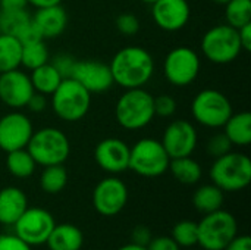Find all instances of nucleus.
<instances>
[{"mask_svg":"<svg viewBox=\"0 0 251 250\" xmlns=\"http://www.w3.org/2000/svg\"><path fill=\"white\" fill-rule=\"evenodd\" d=\"M109 68L115 84L125 90L140 88L151 80L154 74V60L144 47L128 46L113 56Z\"/></svg>","mask_w":251,"mask_h":250,"instance_id":"f257e3e1","label":"nucleus"},{"mask_svg":"<svg viewBox=\"0 0 251 250\" xmlns=\"http://www.w3.org/2000/svg\"><path fill=\"white\" fill-rule=\"evenodd\" d=\"M154 116V96L144 87L125 90L115 106L116 122L128 131L146 128Z\"/></svg>","mask_w":251,"mask_h":250,"instance_id":"f03ea898","label":"nucleus"},{"mask_svg":"<svg viewBox=\"0 0 251 250\" xmlns=\"http://www.w3.org/2000/svg\"><path fill=\"white\" fill-rule=\"evenodd\" d=\"M210 180L222 192H240L251 183L250 158L240 152H228L216 158L210 167Z\"/></svg>","mask_w":251,"mask_h":250,"instance_id":"7ed1b4c3","label":"nucleus"},{"mask_svg":"<svg viewBox=\"0 0 251 250\" xmlns=\"http://www.w3.org/2000/svg\"><path fill=\"white\" fill-rule=\"evenodd\" d=\"M26 150L34 158L37 165L50 167L60 165L69 158L71 143L63 131L54 127H44L40 130H34Z\"/></svg>","mask_w":251,"mask_h":250,"instance_id":"20e7f679","label":"nucleus"},{"mask_svg":"<svg viewBox=\"0 0 251 250\" xmlns=\"http://www.w3.org/2000/svg\"><path fill=\"white\" fill-rule=\"evenodd\" d=\"M91 106V93L74 78H63L51 94V108L56 116L65 122L82 119Z\"/></svg>","mask_w":251,"mask_h":250,"instance_id":"39448f33","label":"nucleus"},{"mask_svg":"<svg viewBox=\"0 0 251 250\" xmlns=\"http://www.w3.org/2000/svg\"><path fill=\"white\" fill-rule=\"evenodd\" d=\"M169 162L171 158L162 141L156 139H141L129 149V169L141 177L154 178L163 175L169 168Z\"/></svg>","mask_w":251,"mask_h":250,"instance_id":"423d86ee","label":"nucleus"},{"mask_svg":"<svg viewBox=\"0 0 251 250\" xmlns=\"http://www.w3.org/2000/svg\"><path fill=\"white\" fill-rule=\"evenodd\" d=\"M199 243L204 250H224L238 234V224L232 214L219 209L206 214L197 222Z\"/></svg>","mask_w":251,"mask_h":250,"instance_id":"0eeeda50","label":"nucleus"},{"mask_svg":"<svg viewBox=\"0 0 251 250\" xmlns=\"http://www.w3.org/2000/svg\"><path fill=\"white\" fill-rule=\"evenodd\" d=\"M201 52L207 60L216 65L234 62L243 52L238 29L228 24L210 28L201 38Z\"/></svg>","mask_w":251,"mask_h":250,"instance_id":"6e6552de","label":"nucleus"},{"mask_svg":"<svg viewBox=\"0 0 251 250\" xmlns=\"http://www.w3.org/2000/svg\"><path fill=\"white\" fill-rule=\"evenodd\" d=\"M191 113L193 118L203 127L222 128L234 112L229 99L222 91L206 88L197 93L193 99Z\"/></svg>","mask_w":251,"mask_h":250,"instance_id":"1a4fd4ad","label":"nucleus"},{"mask_svg":"<svg viewBox=\"0 0 251 250\" xmlns=\"http://www.w3.org/2000/svg\"><path fill=\"white\" fill-rule=\"evenodd\" d=\"M200 56L187 46L174 47L163 60V75L175 87L193 84L200 74Z\"/></svg>","mask_w":251,"mask_h":250,"instance_id":"9d476101","label":"nucleus"},{"mask_svg":"<svg viewBox=\"0 0 251 250\" xmlns=\"http://www.w3.org/2000/svg\"><path fill=\"white\" fill-rule=\"evenodd\" d=\"M56 222L53 215L43 208H26V211L13 224L15 236H18L28 246L46 245Z\"/></svg>","mask_w":251,"mask_h":250,"instance_id":"9b49d317","label":"nucleus"},{"mask_svg":"<svg viewBox=\"0 0 251 250\" xmlns=\"http://www.w3.org/2000/svg\"><path fill=\"white\" fill-rule=\"evenodd\" d=\"M162 144L171 159L191 156L199 143L196 127L187 119L172 121L163 131Z\"/></svg>","mask_w":251,"mask_h":250,"instance_id":"f8f14e48","label":"nucleus"},{"mask_svg":"<svg viewBox=\"0 0 251 250\" xmlns=\"http://www.w3.org/2000/svg\"><path fill=\"white\" fill-rule=\"evenodd\" d=\"M128 202V189L116 177L103 178L93 190V206L103 217H115Z\"/></svg>","mask_w":251,"mask_h":250,"instance_id":"ddd939ff","label":"nucleus"},{"mask_svg":"<svg viewBox=\"0 0 251 250\" xmlns=\"http://www.w3.org/2000/svg\"><path fill=\"white\" fill-rule=\"evenodd\" d=\"M32 133V122L25 113L9 112L0 118V149L6 153L25 149Z\"/></svg>","mask_w":251,"mask_h":250,"instance_id":"4468645a","label":"nucleus"},{"mask_svg":"<svg viewBox=\"0 0 251 250\" xmlns=\"http://www.w3.org/2000/svg\"><path fill=\"white\" fill-rule=\"evenodd\" d=\"M34 94L31 78L19 68L0 74V100L18 111L26 106L29 97Z\"/></svg>","mask_w":251,"mask_h":250,"instance_id":"2eb2a0df","label":"nucleus"},{"mask_svg":"<svg viewBox=\"0 0 251 250\" xmlns=\"http://www.w3.org/2000/svg\"><path fill=\"white\" fill-rule=\"evenodd\" d=\"M71 78L78 81L91 94L104 93L115 84L109 65L99 60H76Z\"/></svg>","mask_w":251,"mask_h":250,"instance_id":"dca6fc26","label":"nucleus"},{"mask_svg":"<svg viewBox=\"0 0 251 250\" xmlns=\"http://www.w3.org/2000/svg\"><path fill=\"white\" fill-rule=\"evenodd\" d=\"M129 146L116 137H109L97 143L94 149L96 164L106 172L119 174L129 169Z\"/></svg>","mask_w":251,"mask_h":250,"instance_id":"f3484780","label":"nucleus"},{"mask_svg":"<svg viewBox=\"0 0 251 250\" xmlns=\"http://www.w3.org/2000/svg\"><path fill=\"white\" fill-rule=\"evenodd\" d=\"M151 16L160 29L175 32L188 24L191 9L187 0H157L151 4Z\"/></svg>","mask_w":251,"mask_h":250,"instance_id":"a211bd4d","label":"nucleus"},{"mask_svg":"<svg viewBox=\"0 0 251 250\" xmlns=\"http://www.w3.org/2000/svg\"><path fill=\"white\" fill-rule=\"evenodd\" d=\"M31 21L38 29L43 40H47L56 38L65 31L68 25V15L62 4H56L37 9V12L31 16Z\"/></svg>","mask_w":251,"mask_h":250,"instance_id":"6ab92c4d","label":"nucleus"},{"mask_svg":"<svg viewBox=\"0 0 251 250\" xmlns=\"http://www.w3.org/2000/svg\"><path fill=\"white\" fill-rule=\"evenodd\" d=\"M28 200L18 187H4L0 190V224L13 225L26 211Z\"/></svg>","mask_w":251,"mask_h":250,"instance_id":"aec40b11","label":"nucleus"},{"mask_svg":"<svg viewBox=\"0 0 251 250\" xmlns=\"http://www.w3.org/2000/svg\"><path fill=\"white\" fill-rule=\"evenodd\" d=\"M84 243L82 231L72 224L54 225L46 245L50 250H79Z\"/></svg>","mask_w":251,"mask_h":250,"instance_id":"412c9836","label":"nucleus"},{"mask_svg":"<svg viewBox=\"0 0 251 250\" xmlns=\"http://www.w3.org/2000/svg\"><path fill=\"white\" fill-rule=\"evenodd\" d=\"M225 136L229 139L232 146L246 147L251 143V113L240 112L232 113L222 127Z\"/></svg>","mask_w":251,"mask_h":250,"instance_id":"4be33fe9","label":"nucleus"},{"mask_svg":"<svg viewBox=\"0 0 251 250\" xmlns=\"http://www.w3.org/2000/svg\"><path fill=\"white\" fill-rule=\"evenodd\" d=\"M224 200H225L224 192L218 186H215L213 183L200 186L194 192V196H193L194 208L203 215L222 209Z\"/></svg>","mask_w":251,"mask_h":250,"instance_id":"5701e85b","label":"nucleus"},{"mask_svg":"<svg viewBox=\"0 0 251 250\" xmlns=\"http://www.w3.org/2000/svg\"><path fill=\"white\" fill-rule=\"evenodd\" d=\"M168 169H171V172L176 181H179L181 184H185V186L197 184L203 177L201 165L191 156L171 159Z\"/></svg>","mask_w":251,"mask_h":250,"instance_id":"b1692460","label":"nucleus"},{"mask_svg":"<svg viewBox=\"0 0 251 250\" xmlns=\"http://www.w3.org/2000/svg\"><path fill=\"white\" fill-rule=\"evenodd\" d=\"M29 78H31L34 91L41 93L44 96H51L63 80L62 75L53 68L50 62L32 69L29 74Z\"/></svg>","mask_w":251,"mask_h":250,"instance_id":"393cba45","label":"nucleus"},{"mask_svg":"<svg viewBox=\"0 0 251 250\" xmlns=\"http://www.w3.org/2000/svg\"><path fill=\"white\" fill-rule=\"evenodd\" d=\"M22 44L15 35L0 34V74L21 66Z\"/></svg>","mask_w":251,"mask_h":250,"instance_id":"a878e982","label":"nucleus"},{"mask_svg":"<svg viewBox=\"0 0 251 250\" xmlns=\"http://www.w3.org/2000/svg\"><path fill=\"white\" fill-rule=\"evenodd\" d=\"M6 167L13 177L28 178L34 174L37 164L25 147V149H18V150L9 152L6 156Z\"/></svg>","mask_w":251,"mask_h":250,"instance_id":"bb28decb","label":"nucleus"},{"mask_svg":"<svg viewBox=\"0 0 251 250\" xmlns=\"http://www.w3.org/2000/svg\"><path fill=\"white\" fill-rule=\"evenodd\" d=\"M66 184H68V172L63 164L44 167V171L41 172L40 177V187L44 193L49 194L60 193L66 187Z\"/></svg>","mask_w":251,"mask_h":250,"instance_id":"cd10ccee","label":"nucleus"},{"mask_svg":"<svg viewBox=\"0 0 251 250\" xmlns=\"http://www.w3.org/2000/svg\"><path fill=\"white\" fill-rule=\"evenodd\" d=\"M31 21L26 9H0V34L15 35Z\"/></svg>","mask_w":251,"mask_h":250,"instance_id":"c85d7f7f","label":"nucleus"},{"mask_svg":"<svg viewBox=\"0 0 251 250\" xmlns=\"http://www.w3.org/2000/svg\"><path fill=\"white\" fill-rule=\"evenodd\" d=\"M47 62H50V53H49V49H47L44 40L22 46L21 65L25 66L26 69L32 71Z\"/></svg>","mask_w":251,"mask_h":250,"instance_id":"c756f323","label":"nucleus"},{"mask_svg":"<svg viewBox=\"0 0 251 250\" xmlns=\"http://www.w3.org/2000/svg\"><path fill=\"white\" fill-rule=\"evenodd\" d=\"M226 24L234 28H241L251 22V0H229L225 4Z\"/></svg>","mask_w":251,"mask_h":250,"instance_id":"7c9ffc66","label":"nucleus"},{"mask_svg":"<svg viewBox=\"0 0 251 250\" xmlns=\"http://www.w3.org/2000/svg\"><path fill=\"white\" fill-rule=\"evenodd\" d=\"M172 239L179 248H193L199 243V230L197 222L193 221H179L172 230Z\"/></svg>","mask_w":251,"mask_h":250,"instance_id":"2f4dec72","label":"nucleus"},{"mask_svg":"<svg viewBox=\"0 0 251 250\" xmlns=\"http://www.w3.org/2000/svg\"><path fill=\"white\" fill-rule=\"evenodd\" d=\"M231 149H232V143H231L229 139L225 136V133L215 134V136H212L210 140L207 141V153H209V156H212L213 159L226 155L228 152H231Z\"/></svg>","mask_w":251,"mask_h":250,"instance_id":"473e14b6","label":"nucleus"},{"mask_svg":"<svg viewBox=\"0 0 251 250\" xmlns=\"http://www.w3.org/2000/svg\"><path fill=\"white\" fill-rule=\"evenodd\" d=\"M116 28L124 35H135L140 29V21L135 15L125 12L116 18Z\"/></svg>","mask_w":251,"mask_h":250,"instance_id":"72a5a7b5","label":"nucleus"},{"mask_svg":"<svg viewBox=\"0 0 251 250\" xmlns=\"http://www.w3.org/2000/svg\"><path fill=\"white\" fill-rule=\"evenodd\" d=\"M176 112V100L169 94H160L154 97V115L169 118Z\"/></svg>","mask_w":251,"mask_h":250,"instance_id":"f704fd0d","label":"nucleus"},{"mask_svg":"<svg viewBox=\"0 0 251 250\" xmlns=\"http://www.w3.org/2000/svg\"><path fill=\"white\" fill-rule=\"evenodd\" d=\"M50 63L62 75V78H71L74 66L76 63V59L68 53H59L53 57V60Z\"/></svg>","mask_w":251,"mask_h":250,"instance_id":"c9c22d12","label":"nucleus"},{"mask_svg":"<svg viewBox=\"0 0 251 250\" xmlns=\"http://www.w3.org/2000/svg\"><path fill=\"white\" fill-rule=\"evenodd\" d=\"M16 38L21 41V44H29V43H35V41H40L43 40V37L40 35L38 29L35 28V25L32 24V21H29L18 34H16Z\"/></svg>","mask_w":251,"mask_h":250,"instance_id":"e433bc0d","label":"nucleus"},{"mask_svg":"<svg viewBox=\"0 0 251 250\" xmlns=\"http://www.w3.org/2000/svg\"><path fill=\"white\" fill-rule=\"evenodd\" d=\"M0 250H32L25 242L15 234L0 236Z\"/></svg>","mask_w":251,"mask_h":250,"instance_id":"4c0bfd02","label":"nucleus"},{"mask_svg":"<svg viewBox=\"0 0 251 250\" xmlns=\"http://www.w3.org/2000/svg\"><path fill=\"white\" fill-rule=\"evenodd\" d=\"M147 250H181V248L176 245V242L172 237L168 236H160V237H153L150 243L146 246Z\"/></svg>","mask_w":251,"mask_h":250,"instance_id":"58836bf2","label":"nucleus"},{"mask_svg":"<svg viewBox=\"0 0 251 250\" xmlns=\"http://www.w3.org/2000/svg\"><path fill=\"white\" fill-rule=\"evenodd\" d=\"M151 239H153L151 231L146 225H137L132 230V233H131V243H135L138 246H144L146 248L150 243Z\"/></svg>","mask_w":251,"mask_h":250,"instance_id":"ea45409f","label":"nucleus"},{"mask_svg":"<svg viewBox=\"0 0 251 250\" xmlns=\"http://www.w3.org/2000/svg\"><path fill=\"white\" fill-rule=\"evenodd\" d=\"M25 108H28V109H29L31 112H34V113L44 112L46 108H47V99H46L44 94L34 91V94L29 97V100H28V103H26Z\"/></svg>","mask_w":251,"mask_h":250,"instance_id":"a19ab883","label":"nucleus"},{"mask_svg":"<svg viewBox=\"0 0 251 250\" xmlns=\"http://www.w3.org/2000/svg\"><path fill=\"white\" fill-rule=\"evenodd\" d=\"M224 250H251L250 236H247V234L238 236L237 234Z\"/></svg>","mask_w":251,"mask_h":250,"instance_id":"79ce46f5","label":"nucleus"},{"mask_svg":"<svg viewBox=\"0 0 251 250\" xmlns=\"http://www.w3.org/2000/svg\"><path fill=\"white\" fill-rule=\"evenodd\" d=\"M238 37H240V43H241V49L246 52L251 50V22L246 24L244 27L238 28Z\"/></svg>","mask_w":251,"mask_h":250,"instance_id":"37998d69","label":"nucleus"},{"mask_svg":"<svg viewBox=\"0 0 251 250\" xmlns=\"http://www.w3.org/2000/svg\"><path fill=\"white\" fill-rule=\"evenodd\" d=\"M26 0H0V9H24Z\"/></svg>","mask_w":251,"mask_h":250,"instance_id":"c03bdc74","label":"nucleus"},{"mask_svg":"<svg viewBox=\"0 0 251 250\" xmlns=\"http://www.w3.org/2000/svg\"><path fill=\"white\" fill-rule=\"evenodd\" d=\"M26 3H29L35 9H41V7H49V6L60 4L62 0H26Z\"/></svg>","mask_w":251,"mask_h":250,"instance_id":"a18cd8bd","label":"nucleus"},{"mask_svg":"<svg viewBox=\"0 0 251 250\" xmlns=\"http://www.w3.org/2000/svg\"><path fill=\"white\" fill-rule=\"evenodd\" d=\"M118 250H147L144 246H138V245H135V243H128V245H125V246H122V248H119Z\"/></svg>","mask_w":251,"mask_h":250,"instance_id":"49530a36","label":"nucleus"},{"mask_svg":"<svg viewBox=\"0 0 251 250\" xmlns=\"http://www.w3.org/2000/svg\"><path fill=\"white\" fill-rule=\"evenodd\" d=\"M215 3H218V4H222V6H225L229 0H213Z\"/></svg>","mask_w":251,"mask_h":250,"instance_id":"de8ad7c7","label":"nucleus"},{"mask_svg":"<svg viewBox=\"0 0 251 250\" xmlns=\"http://www.w3.org/2000/svg\"><path fill=\"white\" fill-rule=\"evenodd\" d=\"M143 3H147V4H153L154 1H157V0H141Z\"/></svg>","mask_w":251,"mask_h":250,"instance_id":"09e8293b","label":"nucleus"}]
</instances>
